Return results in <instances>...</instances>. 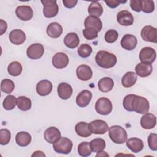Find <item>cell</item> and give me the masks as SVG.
Here are the masks:
<instances>
[{
    "mask_svg": "<svg viewBox=\"0 0 157 157\" xmlns=\"http://www.w3.org/2000/svg\"><path fill=\"white\" fill-rule=\"evenodd\" d=\"M123 105L127 111H134L140 114L147 113L150 109L149 102L145 98L132 94L124 98Z\"/></svg>",
    "mask_w": 157,
    "mask_h": 157,
    "instance_id": "6da1fadb",
    "label": "cell"
},
{
    "mask_svg": "<svg viewBox=\"0 0 157 157\" xmlns=\"http://www.w3.org/2000/svg\"><path fill=\"white\" fill-rule=\"evenodd\" d=\"M95 61L99 66L109 69L115 65L117 59L114 54L105 50H100L96 55Z\"/></svg>",
    "mask_w": 157,
    "mask_h": 157,
    "instance_id": "7a4b0ae2",
    "label": "cell"
},
{
    "mask_svg": "<svg viewBox=\"0 0 157 157\" xmlns=\"http://www.w3.org/2000/svg\"><path fill=\"white\" fill-rule=\"evenodd\" d=\"M109 136L113 142L118 144L126 142L128 139L126 130L118 125H113L109 128Z\"/></svg>",
    "mask_w": 157,
    "mask_h": 157,
    "instance_id": "3957f363",
    "label": "cell"
},
{
    "mask_svg": "<svg viewBox=\"0 0 157 157\" xmlns=\"http://www.w3.org/2000/svg\"><path fill=\"white\" fill-rule=\"evenodd\" d=\"M72 142L65 137H61L57 142L53 144V148L55 152L62 154L69 153L72 150Z\"/></svg>",
    "mask_w": 157,
    "mask_h": 157,
    "instance_id": "277c9868",
    "label": "cell"
},
{
    "mask_svg": "<svg viewBox=\"0 0 157 157\" xmlns=\"http://www.w3.org/2000/svg\"><path fill=\"white\" fill-rule=\"evenodd\" d=\"M95 110L100 115H107L112 110V102L105 97L100 98L95 104Z\"/></svg>",
    "mask_w": 157,
    "mask_h": 157,
    "instance_id": "5b68a950",
    "label": "cell"
},
{
    "mask_svg": "<svg viewBox=\"0 0 157 157\" xmlns=\"http://www.w3.org/2000/svg\"><path fill=\"white\" fill-rule=\"evenodd\" d=\"M44 6L43 13L46 18L55 17L58 12V6L56 1H41Z\"/></svg>",
    "mask_w": 157,
    "mask_h": 157,
    "instance_id": "8992f818",
    "label": "cell"
},
{
    "mask_svg": "<svg viewBox=\"0 0 157 157\" xmlns=\"http://www.w3.org/2000/svg\"><path fill=\"white\" fill-rule=\"evenodd\" d=\"M156 57L155 50L150 47H144L139 53V59L142 63L151 64L155 61Z\"/></svg>",
    "mask_w": 157,
    "mask_h": 157,
    "instance_id": "52a82bcc",
    "label": "cell"
},
{
    "mask_svg": "<svg viewBox=\"0 0 157 157\" xmlns=\"http://www.w3.org/2000/svg\"><path fill=\"white\" fill-rule=\"evenodd\" d=\"M141 37L146 42H157V29L151 25L145 26L140 32Z\"/></svg>",
    "mask_w": 157,
    "mask_h": 157,
    "instance_id": "ba28073f",
    "label": "cell"
},
{
    "mask_svg": "<svg viewBox=\"0 0 157 157\" xmlns=\"http://www.w3.org/2000/svg\"><path fill=\"white\" fill-rule=\"evenodd\" d=\"M44 53V46L39 43L33 44L26 50V55L29 59H37L42 56Z\"/></svg>",
    "mask_w": 157,
    "mask_h": 157,
    "instance_id": "9c48e42d",
    "label": "cell"
},
{
    "mask_svg": "<svg viewBox=\"0 0 157 157\" xmlns=\"http://www.w3.org/2000/svg\"><path fill=\"white\" fill-rule=\"evenodd\" d=\"M91 132L94 134H104L109 129L107 123L102 120H95L88 124Z\"/></svg>",
    "mask_w": 157,
    "mask_h": 157,
    "instance_id": "30bf717a",
    "label": "cell"
},
{
    "mask_svg": "<svg viewBox=\"0 0 157 157\" xmlns=\"http://www.w3.org/2000/svg\"><path fill=\"white\" fill-rule=\"evenodd\" d=\"M15 14L20 20L28 21L31 20L33 16V10L29 6L22 5L16 8Z\"/></svg>",
    "mask_w": 157,
    "mask_h": 157,
    "instance_id": "8fae6325",
    "label": "cell"
},
{
    "mask_svg": "<svg viewBox=\"0 0 157 157\" xmlns=\"http://www.w3.org/2000/svg\"><path fill=\"white\" fill-rule=\"evenodd\" d=\"M69 64V58L66 54L58 52L52 58V64L56 69H63Z\"/></svg>",
    "mask_w": 157,
    "mask_h": 157,
    "instance_id": "7c38bea8",
    "label": "cell"
},
{
    "mask_svg": "<svg viewBox=\"0 0 157 157\" xmlns=\"http://www.w3.org/2000/svg\"><path fill=\"white\" fill-rule=\"evenodd\" d=\"M45 140L50 144H54L61 138V132L56 127H50L47 128L44 134Z\"/></svg>",
    "mask_w": 157,
    "mask_h": 157,
    "instance_id": "4fadbf2b",
    "label": "cell"
},
{
    "mask_svg": "<svg viewBox=\"0 0 157 157\" xmlns=\"http://www.w3.org/2000/svg\"><path fill=\"white\" fill-rule=\"evenodd\" d=\"M117 20L122 26H130L134 23V17L130 12L123 10L117 13Z\"/></svg>",
    "mask_w": 157,
    "mask_h": 157,
    "instance_id": "5bb4252c",
    "label": "cell"
},
{
    "mask_svg": "<svg viewBox=\"0 0 157 157\" xmlns=\"http://www.w3.org/2000/svg\"><path fill=\"white\" fill-rule=\"evenodd\" d=\"M137 44V39L136 37L132 34H125L120 41L121 47L127 50H132L134 49Z\"/></svg>",
    "mask_w": 157,
    "mask_h": 157,
    "instance_id": "9a60e30c",
    "label": "cell"
},
{
    "mask_svg": "<svg viewBox=\"0 0 157 157\" xmlns=\"http://www.w3.org/2000/svg\"><path fill=\"white\" fill-rule=\"evenodd\" d=\"M156 124V116L151 113H146L140 119V125L145 129H153Z\"/></svg>",
    "mask_w": 157,
    "mask_h": 157,
    "instance_id": "2e32d148",
    "label": "cell"
},
{
    "mask_svg": "<svg viewBox=\"0 0 157 157\" xmlns=\"http://www.w3.org/2000/svg\"><path fill=\"white\" fill-rule=\"evenodd\" d=\"M76 74L80 80L86 81L92 77L93 71L89 66L82 64L77 67L76 69Z\"/></svg>",
    "mask_w": 157,
    "mask_h": 157,
    "instance_id": "e0dca14e",
    "label": "cell"
},
{
    "mask_svg": "<svg viewBox=\"0 0 157 157\" xmlns=\"http://www.w3.org/2000/svg\"><path fill=\"white\" fill-rule=\"evenodd\" d=\"M52 83L48 80H40L36 85L37 93L39 95L42 96L48 95L52 92Z\"/></svg>",
    "mask_w": 157,
    "mask_h": 157,
    "instance_id": "ac0fdd59",
    "label": "cell"
},
{
    "mask_svg": "<svg viewBox=\"0 0 157 157\" xmlns=\"http://www.w3.org/2000/svg\"><path fill=\"white\" fill-rule=\"evenodd\" d=\"M9 39L13 44L21 45L26 40V35L22 30L15 29L9 33Z\"/></svg>",
    "mask_w": 157,
    "mask_h": 157,
    "instance_id": "d6986e66",
    "label": "cell"
},
{
    "mask_svg": "<svg viewBox=\"0 0 157 157\" xmlns=\"http://www.w3.org/2000/svg\"><path fill=\"white\" fill-rule=\"evenodd\" d=\"M92 98V93L87 90L80 92L76 98V103L80 107L87 106Z\"/></svg>",
    "mask_w": 157,
    "mask_h": 157,
    "instance_id": "ffe728a7",
    "label": "cell"
},
{
    "mask_svg": "<svg viewBox=\"0 0 157 157\" xmlns=\"http://www.w3.org/2000/svg\"><path fill=\"white\" fill-rule=\"evenodd\" d=\"M57 92L59 97L64 100H66L72 96L73 90L72 86L67 83L62 82L59 83L57 88Z\"/></svg>",
    "mask_w": 157,
    "mask_h": 157,
    "instance_id": "44dd1931",
    "label": "cell"
},
{
    "mask_svg": "<svg viewBox=\"0 0 157 157\" xmlns=\"http://www.w3.org/2000/svg\"><path fill=\"white\" fill-rule=\"evenodd\" d=\"M47 34L52 38H58L63 33L62 26L57 22H52L50 23L47 28Z\"/></svg>",
    "mask_w": 157,
    "mask_h": 157,
    "instance_id": "7402d4cb",
    "label": "cell"
},
{
    "mask_svg": "<svg viewBox=\"0 0 157 157\" xmlns=\"http://www.w3.org/2000/svg\"><path fill=\"white\" fill-rule=\"evenodd\" d=\"M84 26L85 28H93L98 32H99L102 29V23L101 20L98 17L90 15L85 18L84 21Z\"/></svg>",
    "mask_w": 157,
    "mask_h": 157,
    "instance_id": "603a6c76",
    "label": "cell"
},
{
    "mask_svg": "<svg viewBox=\"0 0 157 157\" xmlns=\"http://www.w3.org/2000/svg\"><path fill=\"white\" fill-rule=\"evenodd\" d=\"M136 75L141 77H146L149 76L153 71V67L151 64H145L140 63L137 64L135 67Z\"/></svg>",
    "mask_w": 157,
    "mask_h": 157,
    "instance_id": "cb8c5ba5",
    "label": "cell"
},
{
    "mask_svg": "<svg viewBox=\"0 0 157 157\" xmlns=\"http://www.w3.org/2000/svg\"><path fill=\"white\" fill-rule=\"evenodd\" d=\"M127 147L134 153L140 152L144 148V143L142 139L132 137L130 138L126 142Z\"/></svg>",
    "mask_w": 157,
    "mask_h": 157,
    "instance_id": "d4e9b609",
    "label": "cell"
},
{
    "mask_svg": "<svg viewBox=\"0 0 157 157\" xmlns=\"http://www.w3.org/2000/svg\"><path fill=\"white\" fill-rule=\"evenodd\" d=\"M64 43L68 48H75L78 47L80 43V39L76 33L72 32L66 34L64 39Z\"/></svg>",
    "mask_w": 157,
    "mask_h": 157,
    "instance_id": "484cf974",
    "label": "cell"
},
{
    "mask_svg": "<svg viewBox=\"0 0 157 157\" xmlns=\"http://www.w3.org/2000/svg\"><path fill=\"white\" fill-rule=\"evenodd\" d=\"M98 86L101 91L107 93L112 90L114 86V82L110 77H104L99 80Z\"/></svg>",
    "mask_w": 157,
    "mask_h": 157,
    "instance_id": "4316f807",
    "label": "cell"
},
{
    "mask_svg": "<svg viewBox=\"0 0 157 157\" xmlns=\"http://www.w3.org/2000/svg\"><path fill=\"white\" fill-rule=\"evenodd\" d=\"M75 131L77 134L82 137H88L92 134L88 124L83 121L79 122L75 125Z\"/></svg>",
    "mask_w": 157,
    "mask_h": 157,
    "instance_id": "83f0119b",
    "label": "cell"
},
{
    "mask_svg": "<svg viewBox=\"0 0 157 157\" xmlns=\"http://www.w3.org/2000/svg\"><path fill=\"white\" fill-rule=\"evenodd\" d=\"M137 79V75L134 72H127L121 78V84L125 88H130L136 82Z\"/></svg>",
    "mask_w": 157,
    "mask_h": 157,
    "instance_id": "f1b7e54d",
    "label": "cell"
},
{
    "mask_svg": "<svg viewBox=\"0 0 157 157\" xmlns=\"http://www.w3.org/2000/svg\"><path fill=\"white\" fill-rule=\"evenodd\" d=\"M16 143L20 147L28 145L31 141V136L29 133L25 131L18 132L15 136Z\"/></svg>",
    "mask_w": 157,
    "mask_h": 157,
    "instance_id": "f546056e",
    "label": "cell"
},
{
    "mask_svg": "<svg viewBox=\"0 0 157 157\" xmlns=\"http://www.w3.org/2000/svg\"><path fill=\"white\" fill-rule=\"evenodd\" d=\"M88 12L90 16L99 18L103 13V7L99 2L94 1L90 4L88 8Z\"/></svg>",
    "mask_w": 157,
    "mask_h": 157,
    "instance_id": "4dcf8cb0",
    "label": "cell"
},
{
    "mask_svg": "<svg viewBox=\"0 0 157 157\" xmlns=\"http://www.w3.org/2000/svg\"><path fill=\"white\" fill-rule=\"evenodd\" d=\"M90 147L92 151L99 153L105 148V142L102 138H96L90 142Z\"/></svg>",
    "mask_w": 157,
    "mask_h": 157,
    "instance_id": "1f68e13d",
    "label": "cell"
},
{
    "mask_svg": "<svg viewBox=\"0 0 157 157\" xmlns=\"http://www.w3.org/2000/svg\"><path fill=\"white\" fill-rule=\"evenodd\" d=\"M17 105L20 110L26 111L29 110L31 107V101L26 96H19L17 99Z\"/></svg>",
    "mask_w": 157,
    "mask_h": 157,
    "instance_id": "d6a6232c",
    "label": "cell"
},
{
    "mask_svg": "<svg viewBox=\"0 0 157 157\" xmlns=\"http://www.w3.org/2000/svg\"><path fill=\"white\" fill-rule=\"evenodd\" d=\"M22 66L18 61L11 62L7 67L9 74L12 76H18L22 72Z\"/></svg>",
    "mask_w": 157,
    "mask_h": 157,
    "instance_id": "836d02e7",
    "label": "cell"
},
{
    "mask_svg": "<svg viewBox=\"0 0 157 157\" xmlns=\"http://www.w3.org/2000/svg\"><path fill=\"white\" fill-rule=\"evenodd\" d=\"M14 88H15V83L12 80L8 78H5L1 81V91L7 94H10L13 91Z\"/></svg>",
    "mask_w": 157,
    "mask_h": 157,
    "instance_id": "e575fe53",
    "label": "cell"
},
{
    "mask_svg": "<svg viewBox=\"0 0 157 157\" xmlns=\"http://www.w3.org/2000/svg\"><path fill=\"white\" fill-rule=\"evenodd\" d=\"M17 104V98L13 95H8L3 101V107L7 110H10L15 108Z\"/></svg>",
    "mask_w": 157,
    "mask_h": 157,
    "instance_id": "d590c367",
    "label": "cell"
},
{
    "mask_svg": "<svg viewBox=\"0 0 157 157\" xmlns=\"http://www.w3.org/2000/svg\"><path fill=\"white\" fill-rule=\"evenodd\" d=\"M91 151L89 142H82L78 146V153L81 156H88L91 154Z\"/></svg>",
    "mask_w": 157,
    "mask_h": 157,
    "instance_id": "8d00e7d4",
    "label": "cell"
},
{
    "mask_svg": "<svg viewBox=\"0 0 157 157\" xmlns=\"http://www.w3.org/2000/svg\"><path fill=\"white\" fill-rule=\"evenodd\" d=\"M77 52L80 57L87 58L90 56L92 52V48L89 44H83L78 47Z\"/></svg>",
    "mask_w": 157,
    "mask_h": 157,
    "instance_id": "74e56055",
    "label": "cell"
},
{
    "mask_svg": "<svg viewBox=\"0 0 157 157\" xmlns=\"http://www.w3.org/2000/svg\"><path fill=\"white\" fill-rule=\"evenodd\" d=\"M118 37V33L115 29H109L108 30L104 36L105 40L107 43H113L115 42Z\"/></svg>",
    "mask_w": 157,
    "mask_h": 157,
    "instance_id": "f35d334b",
    "label": "cell"
},
{
    "mask_svg": "<svg viewBox=\"0 0 157 157\" xmlns=\"http://www.w3.org/2000/svg\"><path fill=\"white\" fill-rule=\"evenodd\" d=\"M10 132L7 129H1L0 130V144L1 145L7 144L10 140Z\"/></svg>",
    "mask_w": 157,
    "mask_h": 157,
    "instance_id": "ab89813d",
    "label": "cell"
},
{
    "mask_svg": "<svg viewBox=\"0 0 157 157\" xmlns=\"http://www.w3.org/2000/svg\"><path fill=\"white\" fill-rule=\"evenodd\" d=\"M155 9V4L153 1L142 0V10L145 13H151Z\"/></svg>",
    "mask_w": 157,
    "mask_h": 157,
    "instance_id": "60d3db41",
    "label": "cell"
},
{
    "mask_svg": "<svg viewBox=\"0 0 157 157\" xmlns=\"http://www.w3.org/2000/svg\"><path fill=\"white\" fill-rule=\"evenodd\" d=\"M98 31L91 28H87L83 30V35L87 40H93L98 37Z\"/></svg>",
    "mask_w": 157,
    "mask_h": 157,
    "instance_id": "b9f144b4",
    "label": "cell"
},
{
    "mask_svg": "<svg viewBox=\"0 0 157 157\" xmlns=\"http://www.w3.org/2000/svg\"><path fill=\"white\" fill-rule=\"evenodd\" d=\"M148 146L150 150L153 151L157 150V135L155 133L150 134L148 137Z\"/></svg>",
    "mask_w": 157,
    "mask_h": 157,
    "instance_id": "7bdbcfd3",
    "label": "cell"
},
{
    "mask_svg": "<svg viewBox=\"0 0 157 157\" xmlns=\"http://www.w3.org/2000/svg\"><path fill=\"white\" fill-rule=\"evenodd\" d=\"M130 7L134 11L140 12L142 10V0H131Z\"/></svg>",
    "mask_w": 157,
    "mask_h": 157,
    "instance_id": "ee69618b",
    "label": "cell"
},
{
    "mask_svg": "<svg viewBox=\"0 0 157 157\" xmlns=\"http://www.w3.org/2000/svg\"><path fill=\"white\" fill-rule=\"evenodd\" d=\"M107 6L110 8H115L120 5V3H124L126 1H116V0H108L105 1Z\"/></svg>",
    "mask_w": 157,
    "mask_h": 157,
    "instance_id": "f6af8a7d",
    "label": "cell"
},
{
    "mask_svg": "<svg viewBox=\"0 0 157 157\" xmlns=\"http://www.w3.org/2000/svg\"><path fill=\"white\" fill-rule=\"evenodd\" d=\"M77 0H63V3L64 6L67 8H72L75 6L77 3Z\"/></svg>",
    "mask_w": 157,
    "mask_h": 157,
    "instance_id": "bcb514c9",
    "label": "cell"
},
{
    "mask_svg": "<svg viewBox=\"0 0 157 157\" xmlns=\"http://www.w3.org/2000/svg\"><path fill=\"white\" fill-rule=\"evenodd\" d=\"M7 28V23L5 21H4L3 20L1 19V20H0V30H1L0 35H2L6 31Z\"/></svg>",
    "mask_w": 157,
    "mask_h": 157,
    "instance_id": "7dc6e473",
    "label": "cell"
},
{
    "mask_svg": "<svg viewBox=\"0 0 157 157\" xmlns=\"http://www.w3.org/2000/svg\"><path fill=\"white\" fill-rule=\"evenodd\" d=\"M31 156H45V155L42 151H36L33 154H32Z\"/></svg>",
    "mask_w": 157,
    "mask_h": 157,
    "instance_id": "c3c4849f",
    "label": "cell"
},
{
    "mask_svg": "<svg viewBox=\"0 0 157 157\" xmlns=\"http://www.w3.org/2000/svg\"><path fill=\"white\" fill-rule=\"evenodd\" d=\"M109 156V155L107 153H106L105 151H100L96 155V156Z\"/></svg>",
    "mask_w": 157,
    "mask_h": 157,
    "instance_id": "681fc988",
    "label": "cell"
}]
</instances>
